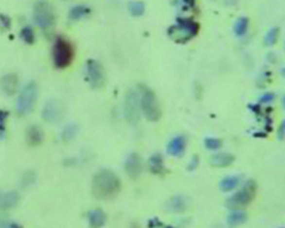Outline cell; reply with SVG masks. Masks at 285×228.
Returning <instances> with one entry per match:
<instances>
[{
  "instance_id": "obj_5",
  "label": "cell",
  "mask_w": 285,
  "mask_h": 228,
  "mask_svg": "<svg viewBox=\"0 0 285 228\" xmlns=\"http://www.w3.org/2000/svg\"><path fill=\"white\" fill-rule=\"evenodd\" d=\"M257 185L255 180H248L236 193L227 198L226 207L231 210L244 209L255 199Z\"/></svg>"
},
{
  "instance_id": "obj_24",
  "label": "cell",
  "mask_w": 285,
  "mask_h": 228,
  "mask_svg": "<svg viewBox=\"0 0 285 228\" xmlns=\"http://www.w3.org/2000/svg\"><path fill=\"white\" fill-rule=\"evenodd\" d=\"M279 34H281V31H279L278 27H273V28L269 29L264 38L265 46L272 47L273 45H276L279 39Z\"/></svg>"
},
{
  "instance_id": "obj_27",
  "label": "cell",
  "mask_w": 285,
  "mask_h": 228,
  "mask_svg": "<svg viewBox=\"0 0 285 228\" xmlns=\"http://www.w3.org/2000/svg\"><path fill=\"white\" fill-rule=\"evenodd\" d=\"M77 132H79V127H77V125H74V123H71V125H68L66 128L63 130V132H62L61 134V138L63 141H71L76 137Z\"/></svg>"
},
{
  "instance_id": "obj_22",
  "label": "cell",
  "mask_w": 285,
  "mask_h": 228,
  "mask_svg": "<svg viewBox=\"0 0 285 228\" xmlns=\"http://www.w3.org/2000/svg\"><path fill=\"white\" fill-rule=\"evenodd\" d=\"M239 183H241V178L237 177V175H234V177H227L220 181V190L222 192H231L234 188L238 187Z\"/></svg>"
},
{
  "instance_id": "obj_13",
  "label": "cell",
  "mask_w": 285,
  "mask_h": 228,
  "mask_svg": "<svg viewBox=\"0 0 285 228\" xmlns=\"http://www.w3.org/2000/svg\"><path fill=\"white\" fill-rule=\"evenodd\" d=\"M187 146L186 135H177L167 145V152L173 157H181Z\"/></svg>"
},
{
  "instance_id": "obj_15",
  "label": "cell",
  "mask_w": 285,
  "mask_h": 228,
  "mask_svg": "<svg viewBox=\"0 0 285 228\" xmlns=\"http://www.w3.org/2000/svg\"><path fill=\"white\" fill-rule=\"evenodd\" d=\"M147 167L154 175H164L167 173V168L164 167L163 156L161 153H154L147 161Z\"/></svg>"
},
{
  "instance_id": "obj_30",
  "label": "cell",
  "mask_w": 285,
  "mask_h": 228,
  "mask_svg": "<svg viewBox=\"0 0 285 228\" xmlns=\"http://www.w3.org/2000/svg\"><path fill=\"white\" fill-rule=\"evenodd\" d=\"M9 113L6 110H0V139H4L6 134V121Z\"/></svg>"
},
{
  "instance_id": "obj_32",
  "label": "cell",
  "mask_w": 285,
  "mask_h": 228,
  "mask_svg": "<svg viewBox=\"0 0 285 228\" xmlns=\"http://www.w3.org/2000/svg\"><path fill=\"white\" fill-rule=\"evenodd\" d=\"M274 98H276L274 93H265V94H262L261 97H260L259 103L260 104H269L274 100Z\"/></svg>"
},
{
  "instance_id": "obj_23",
  "label": "cell",
  "mask_w": 285,
  "mask_h": 228,
  "mask_svg": "<svg viewBox=\"0 0 285 228\" xmlns=\"http://www.w3.org/2000/svg\"><path fill=\"white\" fill-rule=\"evenodd\" d=\"M249 29L248 17H239L233 26V32L237 36H244Z\"/></svg>"
},
{
  "instance_id": "obj_40",
  "label": "cell",
  "mask_w": 285,
  "mask_h": 228,
  "mask_svg": "<svg viewBox=\"0 0 285 228\" xmlns=\"http://www.w3.org/2000/svg\"><path fill=\"white\" fill-rule=\"evenodd\" d=\"M281 73H282V75H283L284 78H285V68L282 69V70H281Z\"/></svg>"
},
{
  "instance_id": "obj_1",
  "label": "cell",
  "mask_w": 285,
  "mask_h": 228,
  "mask_svg": "<svg viewBox=\"0 0 285 228\" xmlns=\"http://www.w3.org/2000/svg\"><path fill=\"white\" fill-rule=\"evenodd\" d=\"M121 190V180L110 169H101L92 179V193L97 199H112Z\"/></svg>"
},
{
  "instance_id": "obj_7",
  "label": "cell",
  "mask_w": 285,
  "mask_h": 228,
  "mask_svg": "<svg viewBox=\"0 0 285 228\" xmlns=\"http://www.w3.org/2000/svg\"><path fill=\"white\" fill-rule=\"evenodd\" d=\"M37 94H39V88L34 81H29L19 93L18 99L16 103V111L18 115L24 116L33 111L37 100Z\"/></svg>"
},
{
  "instance_id": "obj_31",
  "label": "cell",
  "mask_w": 285,
  "mask_h": 228,
  "mask_svg": "<svg viewBox=\"0 0 285 228\" xmlns=\"http://www.w3.org/2000/svg\"><path fill=\"white\" fill-rule=\"evenodd\" d=\"M149 228H174L171 225H164L159 219H152L149 221Z\"/></svg>"
},
{
  "instance_id": "obj_19",
  "label": "cell",
  "mask_w": 285,
  "mask_h": 228,
  "mask_svg": "<svg viewBox=\"0 0 285 228\" xmlns=\"http://www.w3.org/2000/svg\"><path fill=\"white\" fill-rule=\"evenodd\" d=\"M247 220H248V215L246 212H243V209L231 210V212L227 216V225L230 228H236L246 224Z\"/></svg>"
},
{
  "instance_id": "obj_10",
  "label": "cell",
  "mask_w": 285,
  "mask_h": 228,
  "mask_svg": "<svg viewBox=\"0 0 285 228\" xmlns=\"http://www.w3.org/2000/svg\"><path fill=\"white\" fill-rule=\"evenodd\" d=\"M64 108L58 99H50L42 109V118L46 122L56 123L63 118Z\"/></svg>"
},
{
  "instance_id": "obj_29",
  "label": "cell",
  "mask_w": 285,
  "mask_h": 228,
  "mask_svg": "<svg viewBox=\"0 0 285 228\" xmlns=\"http://www.w3.org/2000/svg\"><path fill=\"white\" fill-rule=\"evenodd\" d=\"M204 146L211 151H216L221 148L222 141L219 138H206L204 139Z\"/></svg>"
},
{
  "instance_id": "obj_36",
  "label": "cell",
  "mask_w": 285,
  "mask_h": 228,
  "mask_svg": "<svg viewBox=\"0 0 285 228\" xmlns=\"http://www.w3.org/2000/svg\"><path fill=\"white\" fill-rule=\"evenodd\" d=\"M9 224H10V222L7 221V220L5 219V217L0 216V228H6L7 226H9Z\"/></svg>"
},
{
  "instance_id": "obj_33",
  "label": "cell",
  "mask_w": 285,
  "mask_h": 228,
  "mask_svg": "<svg viewBox=\"0 0 285 228\" xmlns=\"http://www.w3.org/2000/svg\"><path fill=\"white\" fill-rule=\"evenodd\" d=\"M198 164H199V157H198V156H197V155L192 156L191 160H190V162H189V165H187V169H189L190 172H194V170L196 169L197 167H198Z\"/></svg>"
},
{
  "instance_id": "obj_17",
  "label": "cell",
  "mask_w": 285,
  "mask_h": 228,
  "mask_svg": "<svg viewBox=\"0 0 285 228\" xmlns=\"http://www.w3.org/2000/svg\"><path fill=\"white\" fill-rule=\"evenodd\" d=\"M19 200L18 193L11 191V192L0 193V212L10 210L17 205Z\"/></svg>"
},
{
  "instance_id": "obj_37",
  "label": "cell",
  "mask_w": 285,
  "mask_h": 228,
  "mask_svg": "<svg viewBox=\"0 0 285 228\" xmlns=\"http://www.w3.org/2000/svg\"><path fill=\"white\" fill-rule=\"evenodd\" d=\"M227 5H236L238 2V0H225Z\"/></svg>"
},
{
  "instance_id": "obj_12",
  "label": "cell",
  "mask_w": 285,
  "mask_h": 228,
  "mask_svg": "<svg viewBox=\"0 0 285 228\" xmlns=\"http://www.w3.org/2000/svg\"><path fill=\"white\" fill-rule=\"evenodd\" d=\"M166 209L172 214H181L185 212L190 207V199L185 195H177L169 198L166 202Z\"/></svg>"
},
{
  "instance_id": "obj_28",
  "label": "cell",
  "mask_w": 285,
  "mask_h": 228,
  "mask_svg": "<svg viewBox=\"0 0 285 228\" xmlns=\"http://www.w3.org/2000/svg\"><path fill=\"white\" fill-rule=\"evenodd\" d=\"M36 173L32 172V170H28V172L23 173L21 178L22 187H28V186L33 185V183L36 182Z\"/></svg>"
},
{
  "instance_id": "obj_2",
  "label": "cell",
  "mask_w": 285,
  "mask_h": 228,
  "mask_svg": "<svg viewBox=\"0 0 285 228\" xmlns=\"http://www.w3.org/2000/svg\"><path fill=\"white\" fill-rule=\"evenodd\" d=\"M199 24L192 18H177L176 23L172 24L167 31V35L177 44H186L191 41L198 34Z\"/></svg>"
},
{
  "instance_id": "obj_38",
  "label": "cell",
  "mask_w": 285,
  "mask_h": 228,
  "mask_svg": "<svg viewBox=\"0 0 285 228\" xmlns=\"http://www.w3.org/2000/svg\"><path fill=\"white\" fill-rule=\"evenodd\" d=\"M6 228H21V227H19L18 225L14 224V222H10V224H9V226H7Z\"/></svg>"
},
{
  "instance_id": "obj_6",
  "label": "cell",
  "mask_w": 285,
  "mask_h": 228,
  "mask_svg": "<svg viewBox=\"0 0 285 228\" xmlns=\"http://www.w3.org/2000/svg\"><path fill=\"white\" fill-rule=\"evenodd\" d=\"M34 23L42 31L52 29L56 24V12L53 6L46 0H37L33 6Z\"/></svg>"
},
{
  "instance_id": "obj_3",
  "label": "cell",
  "mask_w": 285,
  "mask_h": 228,
  "mask_svg": "<svg viewBox=\"0 0 285 228\" xmlns=\"http://www.w3.org/2000/svg\"><path fill=\"white\" fill-rule=\"evenodd\" d=\"M139 94V104H141V110L142 115L149 120L150 122H157L162 116L161 105L159 103L155 92L146 85L138 86Z\"/></svg>"
},
{
  "instance_id": "obj_42",
  "label": "cell",
  "mask_w": 285,
  "mask_h": 228,
  "mask_svg": "<svg viewBox=\"0 0 285 228\" xmlns=\"http://www.w3.org/2000/svg\"><path fill=\"white\" fill-rule=\"evenodd\" d=\"M284 49H285V46H284Z\"/></svg>"
},
{
  "instance_id": "obj_4",
  "label": "cell",
  "mask_w": 285,
  "mask_h": 228,
  "mask_svg": "<svg viewBox=\"0 0 285 228\" xmlns=\"http://www.w3.org/2000/svg\"><path fill=\"white\" fill-rule=\"evenodd\" d=\"M75 49L71 41L64 36H58L52 46V61L57 69H66L72 63Z\"/></svg>"
},
{
  "instance_id": "obj_25",
  "label": "cell",
  "mask_w": 285,
  "mask_h": 228,
  "mask_svg": "<svg viewBox=\"0 0 285 228\" xmlns=\"http://www.w3.org/2000/svg\"><path fill=\"white\" fill-rule=\"evenodd\" d=\"M128 11L133 17H141L145 14V4L142 1H129Z\"/></svg>"
},
{
  "instance_id": "obj_18",
  "label": "cell",
  "mask_w": 285,
  "mask_h": 228,
  "mask_svg": "<svg viewBox=\"0 0 285 228\" xmlns=\"http://www.w3.org/2000/svg\"><path fill=\"white\" fill-rule=\"evenodd\" d=\"M26 139L29 146H39L44 141V132L39 126L33 125L27 130Z\"/></svg>"
},
{
  "instance_id": "obj_41",
  "label": "cell",
  "mask_w": 285,
  "mask_h": 228,
  "mask_svg": "<svg viewBox=\"0 0 285 228\" xmlns=\"http://www.w3.org/2000/svg\"><path fill=\"white\" fill-rule=\"evenodd\" d=\"M64 1H68V0H64Z\"/></svg>"
},
{
  "instance_id": "obj_35",
  "label": "cell",
  "mask_w": 285,
  "mask_h": 228,
  "mask_svg": "<svg viewBox=\"0 0 285 228\" xmlns=\"http://www.w3.org/2000/svg\"><path fill=\"white\" fill-rule=\"evenodd\" d=\"M277 134H278L279 139H284L285 138V120L283 121V122H282V125L279 126L278 133H277Z\"/></svg>"
},
{
  "instance_id": "obj_21",
  "label": "cell",
  "mask_w": 285,
  "mask_h": 228,
  "mask_svg": "<svg viewBox=\"0 0 285 228\" xmlns=\"http://www.w3.org/2000/svg\"><path fill=\"white\" fill-rule=\"evenodd\" d=\"M89 14H91V9L89 6H86V5H75L69 10L68 18L72 22L80 21V19L89 16Z\"/></svg>"
},
{
  "instance_id": "obj_9",
  "label": "cell",
  "mask_w": 285,
  "mask_h": 228,
  "mask_svg": "<svg viewBox=\"0 0 285 228\" xmlns=\"http://www.w3.org/2000/svg\"><path fill=\"white\" fill-rule=\"evenodd\" d=\"M141 113L138 92L129 90L125 98V117L131 125H137L141 120Z\"/></svg>"
},
{
  "instance_id": "obj_39",
  "label": "cell",
  "mask_w": 285,
  "mask_h": 228,
  "mask_svg": "<svg viewBox=\"0 0 285 228\" xmlns=\"http://www.w3.org/2000/svg\"><path fill=\"white\" fill-rule=\"evenodd\" d=\"M282 103H283V106H284V109H285V96L283 97V98H282Z\"/></svg>"
},
{
  "instance_id": "obj_14",
  "label": "cell",
  "mask_w": 285,
  "mask_h": 228,
  "mask_svg": "<svg viewBox=\"0 0 285 228\" xmlns=\"http://www.w3.org/2000/svg\"><path fill=\"white\" fill-rule=\"evenodd\" d=\"M0 87L6 96H14L18 91L19 80L18 76L14 73L5 74L0 80Z\"/></svg>"
},
{
  "instance_id": "obj_20",
  "label": "cell",
  "mask_w": 285,
  "mask_h": 228,
  "mask_svg": "<svg viewBox=\"0 0 285 228\" xmlns=\"http://www.w3.org/2000/svg\"><path fill=\"white\" fill-rule=\"evenodd\" d=\"M107 222V215L102 209H92L89 212V225L91 228H102Z\"/></svg>"
},
{
  "instance_id": "obj_16",
  "label": "cell",
  "mask_w": 285,
  "mask_h": 228,
  "mask_svg": "<svg viewBox=\"0 0 285 228\" xmlns=\"http://www.w3.org/2000/svg\"><path fill=\"white\" fill-rule=\"evenodd\" d=\"M234 156L231 153L227 152H217L212 155V157L209 158V163H211L212 167L216 168H226L233 163Z\"/></svg>"
},
{
  "instance_id": "obj_26",
  "label": "cell",
  "mask_w": 285,
  "mask_h": 228,
  "mask_svg": "<svg viewBox=\"0 0 285 228\" xmlns=\"http://www.w3.org/2000/svg\"><path fill=\"white\" fill-rule=\"evenodd\" d=\"M19 35H21V39L26 44L32 45V44L36 43V33H34V31L32 27H29V26L23 27V28L21 29V33H19Z\"/></svg>"
},
{
  "instance_id": "obj_34",
  "label": "cell",
  "mask_w": 285,
  "mask_h": 228,
  "mask_svg": "<svg viewBox=\"0 0 285 228\" xmlns=\"http://www.w3.org/2000/svg\"><path fill=\"white\" fill-rule=\"evenodd\" d=\"M0 26L5 29H9L11 26V19L6 15H0Z\"/></svg>"
},
{
  "instance_id": "obj_11",
  "label": "cell",
  "mask_w": 285,
  "mask_h": 228,
  "mask_svg": "<svg viewBox=\"0 0 285 228\" xmlns=\"http://www.w3.org/2000/svg\"><path fill=\"white\" fill-rule=\"evenodd\" d=\"M125 170L131 179L136 180L142 175V160L138 153H131L125 162Z\"/></svg>"
},
{
  "instance_id": "obj_8",
  "label": "cell",
  "mask_w": 285,
  "mask_h": 228,
  "mask_svg": "<svg viewBox=\"0 0 285 228\" xmlns=\"http://www.w3.org/2000/svg\"><path fill=\"white\" fill-rule=\"evenodd\" d=\"M86 76L89 85L93 88L104 87L107 82V75L104 66L96 59H89L86 62Z\"/></svg>"
}]
</instances>
